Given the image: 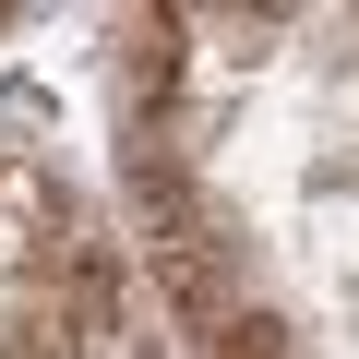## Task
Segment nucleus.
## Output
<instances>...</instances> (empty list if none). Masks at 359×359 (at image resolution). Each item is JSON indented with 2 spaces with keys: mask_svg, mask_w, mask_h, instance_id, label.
Instances as JSON below:
<instances>
[{
  "mask_svg": "<svg viewBox=\"0 0 359 359\" xmlns=\"http://www.w3.org/2000/svg\"><path fill=\"white\" fill-rule=\"evenodd\" d=\"M180 60H192V13H144L132 25V48H120V72H132V108L156 120V96L180 84Z\"/></svg>",
  "mask_w": 359,
  "mask_h": 359,
  "instance_id": "f03ea898",
  "label": "nucleus"
},
{
  "mask_svg": "<svg viewBox=\"0 0 359 359\" xmlns=\"http://www.w3.org/2000/svg\"><path fill=\"white\" fill-rule=\"evenodd\" d=\"M156 299H168L180 323H192V335H216L228 311H252V299H240V264H228V228H216V216L156 240Z\"/></svg>",
  "mask_w": 359,
  "mask_h": 359,
  "instance_id": "f257e3e1",
  "label": "nucleus"
},
{
  "mask_svg": "<svg viewBox=\"0 0 359 359\" xmlns=\"http://www.w3.org/2000/svg\"><path fill=\"white\" fill-rule=\"evenodd\" d=\"M204 359H299V347H287V323H276V311H228V323L204 335Z\"/></svg>",
  "mask_w": 359,
  "mask_h": 359,
  "instance_id": "7ed1b4c3",
  "label": "nucleus"
}]
</instances>
